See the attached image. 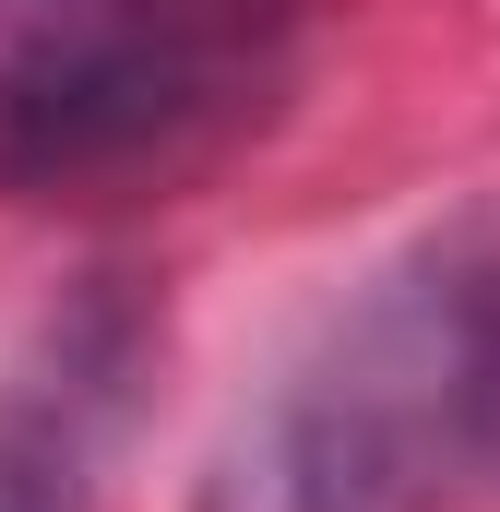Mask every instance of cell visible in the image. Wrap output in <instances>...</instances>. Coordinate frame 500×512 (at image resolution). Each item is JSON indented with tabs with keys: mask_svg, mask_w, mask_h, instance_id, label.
<instances>
[{
	"mask_svg": "<svg viewBox=\"0 0 500 512\" xmlns=\"http://www.w3.org/2000/svg\"><path fill=\"white\" fill-rule=\"evenodd\" d=\"M0 12H48V0H0Z\"/></svg>",
	"mask_w": 500,
	"mask_h": 512,
	"instance_id": "cell-4",
	"label": "cell"
},
{
	"mask_svg": "<svg viewBox=\"0 0 500 512\" xmlns=\"http://www.w3.org/2000/svg\"><path fill=\"white\" fill-rule=\"evenodd\" d=\"M143 358H155V298L131 274H84L72 298L36 310V334L0 358V512H96Z\"/></svg>",
	"mask_w": 500,
	"mask_h": 512,
	"instance_id": "cell-3",
	"label": "cell"
},
{
	"mask_svg": "<svg viewBox=\"0 0 500 512\" xmlns=\"http://www.w3.org/2000/svg\"><path fill=\"white\" fill-rule=\"evenodd\" d=\"M191 512H500V203L381 251L227 417Z\"/></svg>",
	"mask_w": 500,
	"mask_h": 512,
	"instance_id": "cell-1",
	"label": "cell"
},
{
	"mask_svg": "<svg viewBox=\"0 0 500 512\" xmlns=\"http://www.w3.org/2000/svg\"><path fill=\"white\" fill-rule=\"evenodd\" d=\"M322 0L0 12V215H143L298 108Z\"/></svg>",
	"mask_w": 500,
	"mask_h": 512,
	"instance_id": "cell-2",
	"label": "cell"
}]
</instances>
